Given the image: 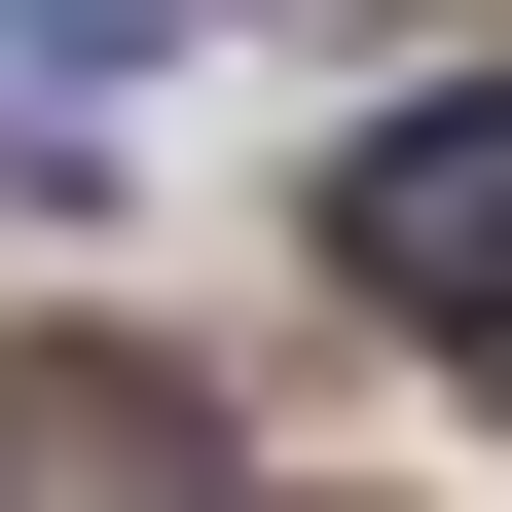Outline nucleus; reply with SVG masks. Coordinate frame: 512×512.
Segmentation results:
<instances>
[{"instance_id":"1","label":"nucleus","mask_w":512,"mask_h":512,"mask_svg":"<svg viewBox=\"0 0 512 512\" xmlns=\"http://www.w3.org/2000/svg\"><path fill=\"white\" fill-rule=\"evenodd\" d=\"M330 293L366 330H512V74H439V110L330 147Z\"/></svg>"},{"instance_id":"2","label":"nucleus","mask_w":512,"mask_h":512,"mask_svg":"<svg viewBox=\"0 0 512 512\" xmlns=\"http://www.w3.org/2000/svg\"><path fill=\"white\" fill-rule=\"evenodd\" d=\"M37 37H147V0H37Z\"/></svg>"}]
</instances>
